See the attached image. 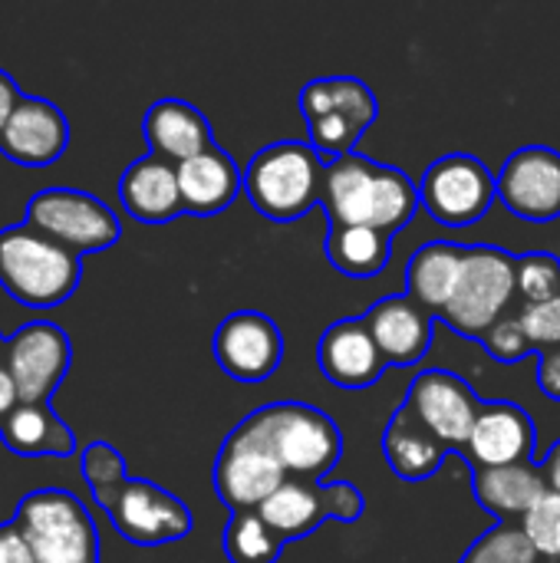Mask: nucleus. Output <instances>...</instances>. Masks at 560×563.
<instances>
[{"label": "nucleus", "instance_id": "6", "mask_svg": "<svg viewBox=\"0 0 560 563\" xmlns=\"http://www.w3.org/2000/svg\"><path fill=\"white\" fill-rule=\"evenodd\" d=\"M515 267H518V257L495 244L469 247L459 287L449 307L439 313V320L459 336L482 340L508 313L512 300L518 297Z\"/></svg>", "mask_w": 560, "mask_h": 563}, {"label": "nucleus", "instance_id": "8", "mask_svg": "<svg viewBox=\"0 0 560 563\" xmlns=\"http://www.w3.org/2000/svg\"><path fill=\"white\" fill-rule=\"evenodd\" d=\"M96 501L109 515L112 528L139 548H158V544L182 541L195 528L188 505L178 495H172L162 485H152L145 478H125L116 488H109L106 495H99Z\"/></svg>", "mask_w": 560, "mask_h": 563}, {"label": "nucleus", "instance_id": "35", "mask_svg": "<svg viewBox=\"0 0 560 563\" xmlns=\"http://www.w3.org/2000/svg\"><path fill=\"white\" fill-rule=\"evenodd\" d=\"M482 346H485L488 356L498 360V363H518V360H525V356L531 353V343H528V336H525V330H521V323H518V310H515V313H505V317L482 336Z\"/></svg>", "mask_w": 560, "mask_h": 563}, {"label": "nucleus", "instance_id": "16", "mask_svg": "<svg viewBox=\"0 0 560 563\" xmlns=\"http://www.w3.org/2000/svg\"><path fill=\"white\" fill-rule=\"evenodd\" d=\"M211 482L218 498L231 508V515H238V511H257L287 482V472L277 465L271 452H264L261 445H254L251 439L231 429V435L221 442V452L215 459Z\"/></svg>", "mask_w": 560, "mask_h": 563}, {"label": "nucleus", "instance_id": "36", "mask_svg": "<svg viewBox=\"0 0 560 563\" xmlns=\"http://www.w3.org/2000/svg\"><path fill=\"white\" fill-rule=\"evenodd\" d=\"M0 563H36L23 528L13 518L0 525Z\"/></svg>", "mask_w": 560, "mask_h": 563}, {"label": "nucleus", "instance_id": "31", "mask_svg": "<svg viewBox=\"0 0 560 563\" xmlns=\"http://www.w3.org/2000/svg\"><path fill=\"white\" fill-rule=\"evenodd\" d=\"M469 551L492 563H538V558H541L535 551V544L528 541L525 528L521 525H508V521H502L498 528L485 531Z\"/></svg>", "mask_w": 560, "mask_h": 563}, {"label": "nucleus", "instance_id": "10", "mask_svg": "<svg viewBox=\"0 0 560 563\" xmlns=\"http://www.w3.org/2000/svg\"><path fill=\"white\" fill-rule=\"evenodd\" d=\"M419 198L439 224L465 228L488 214L492 201L498 198V175H492L482 158L469 152H452L426 168L419 181Z\"/></svg>", "mask_w": 560, "mask_h": 563}, {"label": "nucleus", "instance_id": "34", "mask_svg": "<svg viewBox=\"0 0 560 563\" xmlns=\"http://www.w3.org/2000/svg\"><path fill=\"white\" fill-rule=\"evenodd\" d=\"M518 323L531 343V350H554L560 346V297L545 303H521Z\"/></svg>", "mask_w": 560, "mask_h": 563}, {"label": "nucleus", "instance_id": "28", "mask_svg": "<svg viewBox=\"0 0 560 563\" xmlns=\"http://www.w3.org/2000/svg\"><path fill=\"white\" fill-rule=\"evenodd\" d=\"M393 238L373 228H330L327 257L347 277H373L389 264Z\"/></svg>", "mask_w": 560, "mask_h": 563}, {"label": "nucleus", "instance_id": "23", "mask_svg": "<svg viewBox=\"0 0 560 563\" xmlns=\"http://www.w3.org/2000/svg\"><path fill=\"white\" fill-rule=\"evenodd\" d=\"M178 188L185 214L211 218L221 214L238 198V191L244 188V175L221 145H211L201 155L178 165Z\"/></svg>", "mask_w": 560, "mask_h": 563}, {"label": "nucleus", "instance_id": "40", "mask_svg": "<svg viewBox=\"0 0 560 563\" xmlns=\"http://www.w3.org/2000/svg\"><path fill=\"white\" fill-rule=\"evenodd\" d=\"M541 475H545L548 488L560 495V442H554V449H551L548 459L541 462Z\"/></svg>", "mask_w": 560, "mask_h": 563}, {"label": "nucleus", "instance_id": "33", "mask_svg": "<svg viewBox=\"0 0 560 563\" xmlns=\"http://www.w3.org/2000/svg\"><path fill=\"white\" fill-rule=\"evenodd\" d=\"M528 541L535 544L538 554L558 561L560 558V495L558 492H548L521 521Z\"/></svg>", "mask_w": 560, "mask_h": 563}, {"label": "nucleus", "instance_id": "9", "mask_svg": "<svg viewBox=\"0 0 560 563\" xmlns=\"http://www.w3.org/2000/svg\"><path fill=\"white\" fill-rule=\"evenodd\" d=\"M23 221L43 234H50L53 241H59L63 247L83 254L92 251H106L119 241L122 228L116 211H109L106 201H99L96 195L76 191V188H43L26 201V214Z\"/></svg>", "mask_w": 560, "mask_h": 563}, {"label": "nucleus", "instance_id": "20", "mask_svg": "<svg viewBox=\"0 0 560 563\" xmlns=\"http://www.w3.org/2000/svg\"><path fill=\"white\" fill-rule=\"evenodd\" d=\"M363 323L370 327L380 353L389 366H413L432 346L436 313L419 307L409 294L406 297H383L366 313Z\"/></svg>", "mask_w": 560, "mask_h": 563}, {"label": "nucleus", "instance_id": "2", "mask_svg": "<svg viewBox=\"0 0 560 563\" xmlns=\"http://www.w3.org/2000/svg\"><path fill=\"white\" fill-rule=\"evenodd\" d=\"M234 432L271 452L287 478L323 482V475H330L343 455L340 426L323 409L307 402L261 406L244 416Z\"/></svg>", "mask_w": 560, "mask_h": 563}, {"label": "nucleus", "instance_id": "41", "mask_svg": "<svg viewBox=\"0 0 560 563\" xmlns=\"http://www.w3.org/2000/svg\"><path fill=\"white\" fill-rule=\"evenodd\" d=\"M459 563H492V561H485V558H479V554H472V551H465V558Z\"/></svg>", "mask_w": 560, "mask_h": 563}, {"label": "nucleus", "instance_id": "3", "mask_svg": "<svg viewBox=\"0 0 560 563\" xmlns=\"http://www.w3.org/2000/svg\"><path fill=\"white\" fill-rule=\"evenodd\" d=\"M83 261L26 221L0 231V287L23 307H59L76 294Z\"/></svg>", "mask_w": 560, "mask_h": 563}, {"label": "nucleus", "instance_id": "19", "mask_svg": "<svg viewBox=\"0 0 560 563\" xmlns=\"http://www.w3.org/2000/svg\"><path fill=\"white\" fill-rule=\"evenodd\" d=\"M66 145H69L66 115L50 99H36V96L20 99L0 135V152L26 168L53 165L66 152Z\"/></svg>", "mask_w": 560, "mask_h": 563}, {"label": "nucleus", "instance_id": "14", "mask_svg": "<svg viewBox=\"0 0 560 563\" xmlns=\"http://www.w3.org/2000/svg\"><path fill=\"white\" fill-rule=\"evenodd\" d=\"M69 363L73 346L56 323H26L7 340L3 366L17 383L20 402H50Z\"/></svg>", "mask_w": 560, "mask_h": 563}, {"label": "nucleus", "instance_id": "24", "mask_svg": "<svg viewBox=\"0 0 560 563\" xmlns=\"http://www.w3.org/2000/svg\"><path fill=\"white\" fill-rule=\"evenodd\" d=\"M548 482L541 465H505V468H472V495L475 501L502 521H525V515L548 495Z\"/></svg>", "mask_w": 560, "mask_h": 563}, {"label": "nucleus", "instance_id": "11", "mask_svg": "<svg viewBox=\"0 0 560 563\" xmlns=\"http://www.w3.org/2000/svg\"><path fill=\"white\" fill-rule=\"evenodd\" d=\"M257 515L284 538V541H300L310 538L323 521H360L363 518V495L350 485H323V482H304V478H287L261 508Z\"/></svg>", "mask_w": 560, "mask_h": 563}, {"label": "nucleus", "instance_id": "15", "mask_svg": "<svg viewBox=\"0 0 560 563\" xmlns=\"http://www.w3.org/2000/svg\"><path fill=\"white\" fill-rule=\"evenodd\" d=\"M498 198L521 221L560 218V152L551 145H525L508 155L498 172Z\"/></svg>", "mask_w": 560, "mask_h": 563}, {"label": "nucleus", "instance_id": "22", "mask_svg": "<svg viewBox=\"0 0 560 563\" xmlns=\"http://www.w3.org/2000/svg\"><path fill=\"white\" fill-rule=\"evenodd\" d=\"M142 135L149 142V155H158L175 165H182L215 145L208 119L201 115V109H195L185 99L152 102L142 119Z\"/></svg>", "mask_w": 560, "mask_h": 563}, {"label": "nucleus", "instance_id": "37", "mask_svg": "<svg viewBox=\"0 0 560 563\" xmlns=\"http://www.w3.org/2000/svg\"><path fill=\"white\" fill-rule=\"evenodd\" d=\"M538 386H541V393H545L551 402H560V346H554V350H541Z\"/></svg>", "mask_w": 560, "mask_h": 563}, {"label": "nucleus", "instance_id": "17", "mask_svg": "<svg viewBox=\"0 0 560 563\" xmlns=\"http://www.w3.org/2000/svg\"><path fill=\"white\" fill-rule=\"evenodd\" d=\"M535 449H538L535 419L515 402L492 399L482 402L479 422L462 455L469 459L472 468H505V465L535 462Z\"/></svg>", "mask_w": 560, "mask_h": 563}, {"label": "nucleus", "instance_id": "18", "mask_svg": "<svg viewBox=\"0 0 560 563\" xmlns=\"http://www.w3.org/2000/svg\"><path fill=\"white\" fill-rule=\"evenodd\" d=\"M317 363L320 373L340 389H366L380 383L389 366L363 317L330 323L317 343Z\"/></svg>", "mask_w": 560, "mask_h": 563}, {"label": "nucleus", "instance_id": "7", "mask_svg": "<svg viewBox=\"0 0 560 563\" xmlns=\"http://www.w3.org/2000/svg\"><path fill=\"white\" fill-rule=\"evenodd\" d=\"M13 521L23 528L36 563H99L96 525L73 492H30L17 505Z\"/></svg>", "mask_w": 560, "mask_h": 563}, {"label": "nucleus", "instance_id": "5", "mask_svg": "<svg viewBox=\"0 0 560 563\" xmlns=\"http://www.w3.org/2000/svg\"><path fill=\"white\" fill-rule=\"evenodd\" d=\"M300 112L310 129V145L327 162H337L356 152V142L380 115V99L356 76H323L300 89Z\"/></svg>", "mask_w": 560, "mask_h": 563}, {"label": "nucleus", "instance_id": "13", "mask_svg": "<svg viewBox=\"0 0 560 563\" xmlns=\"http://www.w3.org/2000/svg\"><path fill=\"white\" fill-rule=\"evenodd\" d=\"M218 366L238 383H261L277 373L284 356V336L277 323L261 310L228 313L211 340Z\"/></svg>", "mask_w": 560, "mask_h": 563}, {"label": "nucleus", "instance_id": "32", "mask_svg": "<svg viewBox=\"0 0 560 563\" xmlns=\"http://www.w3.org/2000/svg\"><path fill=\"white\" fill-rule=\"evenodd\" d=\"M79 468H83V478H86L92 498L106 495L109 488H116L119 482L129 478L125 459H122L109 442H92V445H86V452H83V459H79Z\"/></svg>", "mask_w": 560, "mask_h": 563}, {"label": "nucleus", "instance_id": "30", "mask_svg": "<svg viewBox=\"0 0 560 563\" xmlns=\"http://www.w3.org/2000/svg\"><path fill=\"white\" fill-rule=\"evenodd\" d=\"M518 300L521 303H545L560 297V257L548 251H531L518 257L515 267Z\"/></svg>", "mask_w": 560, "mask_h": 563}, {"label": "nucleus", "instance_id": "29", "mask_svg": "<svg viewBox=\"0 0 560 563\" xmlns=\"http://www.w3.org/2000/svg\"><path fill=\"white\" fill-rule=\"evenodd\" d=\"M284 544L287 541L257 511H238L224 528V554L231 563H277Z\"/></svg>", "mask_w": 560, "mask_h": 563}, {"label": "nucleus", "instance_id": "25", "mask_svg": "<svg viewBox=\"0 0 560 563\" xmlns=\"http://www.w3.org/2000/svg\"><path fill=\"white\" fill-rule=\"evenodd\" d=\"M449 452L452 449L446 442H439L436 432L426 429L406 406H399L393 412V419L383 432V455L403 482L432 478L442 468Z\"/></svg>", "mask_w": 560, "mask_h": 563}, {"label": "nucleus", "instance_id": "12", "mask_svg": "<svg viewBox=\"0 0 560 563\" xmlns=\"http://www.w3.org/2000/svg\"><path fill=\"white\" fill-rule=\"evenodd\" d=\"M482 402L485 399H479L462 376L449 369H426L409 383L403 406L426 429H432L439 442H446L452 452H462L479 422Z\"/></svg>", "mask_w": 560, "mask_h": 563}, {"label": "nucleus", "instance_id": "42", "mask_svg": "<svg viewBox=\"0 0 560 563\" xmlns=\"http://www.w3.org/2000/svg\"><path fill=\"white\" fill-rule=\"evenodd\" d=\"M3 353H7V340L0 336V363H3Z\"/></svg>", "mask_w": 560, "mask_h": 563}, {"label": "nucleus", "instance_id": "1", "mask_svg": "<svg viewBox=\"0 0 560 563\" xmlns=\"http://www.w3.org/2000/svg\"><path fill=\"white\" fill-rule=\"evenodd\" d=\"M419 205V185L393 165L356 152L327 165L323 211L330 228H373L393 234L413 221Z\"/></svg>", "mask_w": 560, "mask_h": 563}, {"label": "nucleus", "instance_id": "27", "mask_svg": "<svg viewBox=\"0 0 560 563\" xmlns=\"http://www.w3.org/2000/svg\"><path fill=\"white\" fill-rule=\"evenodd\" d=\"M0 439L13 455L23 459H40V455L66 459L76 452L73 429L53 412L50 402H20L0 426Z\"/></svg>", "mask_w": 560, "mask_h": 563}, {"label": "nucleus", "instance_id": "26", "mask_svg": "<svg viewBox=\"0 0 560 563\" xmlns=\"http://www.w3.org/2000/svg\"><path fill=\"white\" fill-rule=\"evenodd\" d=\"M465 254H469V247H462V244L429 241V244H422L409 257V267H406L409 297L419 307L432 310L436 320L449 307V300H452V294L459 287V277H462V267H465Z\"/></svg>", "mask_w": 560, "mask_h": 563}, {"label": "nucleus", "instance_id": "38", "mask_svg": "<svg viewBox=\"0 0 560 563\" xmlns=\"http://www.w3.org/2000/svg\"><path fill=\"white\" fill-rule=\"evenodd\" d=\"M20 99H23V92L17 89V82L0 69V135H3V129H7V122H10V115H13V109L20 106Z\"/></svg>", "mask_w": 560, "mask_h": 563}, {"label": "nucleus", "instance_id": "21", "mask_svg": "<svg viewBox=\"0 0 560 563\" xmlns=\"http://www.w3.org/2000/svg\"><path fill=\"white\" fill-rule=\"evenodd\" d=\"M119 201L142 224L175 221L178 214H185V201L178 188V165L158 155L135 158L119 178Z\"/></svg>", "mask_w": 560, "mask_h": 563}, {"label": "nucleus", "instance_id": "4", "mask_svg": "<svg viewBox=\"0 0 560 563\" xmlns=\"http://www.w3.org/2000/svg\"><path fill=\"white\" fill-rule=\"evenodd\" d=\"M327 165L310 142H271L248 162L244 191L257 214L287 224L323 205Z\"/></svg>", "mask_w": 560, "mask_h": 563}, {"label": "nucleus", "instance_id": "39", "mask_svg": "<svg viewBox=\"0 0 560 563\" xmlns=\"http://www.w3.org/2000/svg\"><path fill=\"white\" fill-rule=\"evenodd\" d=\"M20 406V393H17V383L13 376L7 373V366L0 363V426L7 422V416Z\"/></svg>", "mask_w": 560, "mask_h": 563}]
</instances>
